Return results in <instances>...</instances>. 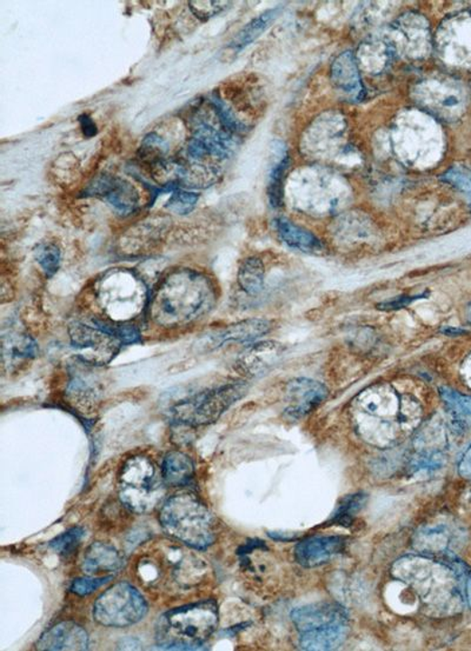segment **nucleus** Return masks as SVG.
<instances>
[{"instance_id":"f257e3e1","label":"nucleus","mask_w":471,"mask_h":651,"mask_svg":"<svg viewBox=\"0 0 471 651\" xmlns=\"http://www.w3.org/2000/svg\"><path fill=\"white\" fill-rule=\"evenodd\" d=\"M217 302L214 283L191 269L175 270L163 278L149 296L147 313L159 327H187L209 315Z\"/></svg>"},{"instance_id":"f03ea898","label":"nucleus","mask_w":471,"mask_h":651,"mask_svg":"<svg viewBox=\"0 0 471 651\" xmlns=\"http://www.w3.org/2000/svg\"><path fill=\"white\" fill-rule=\"evenodd\" d=\"M355 409L360 418L357 421L359 425L370 421V426L363 433L372 430L368 439L379 445H395L400 434L410 433L421 418L418 401L411 396L400 395L389 384H379L363 391L356 399Z\"/></svg>"},{"instance_id":"7ed1b4c3","label":"nucleus","mask_w":471,"mask_h":651,"mask_svg":"<svg viewBox=\"0 0 471 651\" xmlns=\"http://www.w3.org/2000/svg\"><path fill=\"white\" fill-rule=\"evenodd\" d=\"M465 564L446 554V560L423 556H408L394 567L396 578L410 584L428 608L447 609V599H457V583L468 575Z\"/></svg>"},{"instance_id":"20e7f679","label":"nucleus","mask_w":471,"mask_h":651,"mask_svg":"<svg viewBox=\"0 0 471 651\" xmlns=\"http://www.w3.org/2000/svg\"><path fill=\"white\" fill-rule=\"evenodd\" d=\"M218 618V606L212 599L168 611L157 625L159 649L204 650L202 643L217 629Z\"/></svg>"},{"instance_id":"39448f33","label":"nucleus","mask_w":471,"mask_h":651,"mask_svg":"<svg viewBox=\"0 0 471 651\" xmlns=\"http://www.w3.org/2000/svg\"><path fill=\"white\" fill-rule=\"evenodd\" d=\"M159 521L168 535L188 547L204 550L215 542L214 517L194 493L168 498L160 509Z\"/></svg>"},{"instance_id":"423d86ee","label":"nucleus","mask_w":471,"mask_h":651,"mask_svg":"<svg viewBox=\"0 0 471 651\" xmlns=\"http://www.w3.org/2000/svg\"><path fill=\"white\" fill-rule=\"evenodd\" d=\"M101 309L112 321L128 323L130 319L147 310L149 296L143 282L132 273H106L97 285Z\"/></svg>"},{"instance_id":"0eeeda50","label":"nucleus","mask_w":471,"mask_h":651,"mask_svg":"<svg viewBox=\"0 0 471 651\" xmlns=\"http://www.w3.org/2000/svg\"><path fill=\"white\" fill-rule=\"evenodd\" d=\"M247 389L249 388L245 382H235L198 392L176 404L172 409V417L177 425L184 426L212 425L233 404L245 397Z\"/></svg>"},{"instance_id":"6e6552de","label":"nucleus","mask_w":471,"mask_h":651,"mask_svg":"<svg viewBox=\"0 0 471 651\" xmlns=\"http://www.w3.org/2000/svg\"><path fill=\"white\" fill-rule=\"evenodd\" d=\"M163 490L156 468L149 458H129L120 474V497L133 512H147L156 507Z\"/></svg>"},{"instance_id":"1a4fd4ad","label":"nucleus","mask_w":471,"mask_h":651,"mask_svg":"<svg viewBox=\"0 0 471 651\" xmlns=\"http://www.w3.org/2000/svg\"><path fill=\"white\" fill-rule=\"evenodd\" d=\"M148 613V604L140 592L129 583H118L98 598L93 618L104 627H124L136 625Z\"/></svg>"},{"instance_id":"9d476101","label":"nucleus","mask_w":471,"mask_h":651,"mask_svg":"<svg viewBox=\"0 0 471 651\" xmlns=\"http://www.w3.org/2000/svg\"><path fill=\"white\" fill-rule=\"evenodd\" d=\"M69 335L71 345L80 352V359L94 367L111 362L123 347L120 340L109 332L80 321L70 325Z\"/></svg>"},{"instance_id":"9b49d317","label":"nucleus","mask_w":471,"mask_h":651,"mask_svg":"<svg viewBox=\"0 0 471 651\" xmlns=\"http://www.w3.org/2000/svg\"><path fill=\"white\" fill-rule=\"evenodd\" d=\"M84 196L103 199L120 217L135 214L140 202L139 191L131 183L108 175L94 178L84 190Z\"/></svg>"},{"instance_id":"f8f14e48","label":"nucleus","mask_w":471,"mask_h":651,"mask_svg":"<svg viewBox=\"0 0 471 651\" xmlns=\"http://www.w3.org/2000/svg\"><path fill=\"white\" fill-rule=\"evenodd\" d=\"M236 147L235 135L226 129H216L207 121H197L194 135L187 147V158L191 162H203L207 157L219 160L229 158Z\"/></svg>"},{"instance_id":"ddd939ff","label":"nucleus","mask_w":471,"mask_h":651,"mask_svg":"<svg viewBox=\"0 0 471 651\" xmlns=\"http://www.w3.org/2000/svg\"><path fill=\"white\" fill-rule=\"evenodd\" d=\"M328 397V389L320 382L309 378H296L286 386L285 399L288 407L285 417L298 421L312 413Z\"/></svg>"},{"instance_id":"4468645a","label":"nucleus","mask_w":471,"mask_h":651,"mask_svg":"<svg viewBox=\"0 0 471 651\" xmlns=\"http://www.w3.org/2000/svg\"><path fill=\"white\" fill-rule=\"evenodd\" d=\"M292 618L300 633H306L322 627L348 625V613L337 603L320 602L298 608L292 613Z\"/></svg>"},{"instance_id":"2eb2a0df","label":"nucleus","mask_w":471,"mask_h":651,"mask_svg":"<svg viewBox=\"0 0 471 651\" xmlns=\"http://www.w3.org/2000/svg\"><path fill=\"white\" fill-rule=\"evenodd\" d=\"M284 352V345L274 340L253 344L238 357L236 367L247 378H259L276 366Z\"/></svg>"},{"instance_id":"dca6fc26","label":"nucleus","mask_w":471,"mask_h":651,"mask_svg":"<svg viewBox=\"0 0 471 651\" xmlns=\"http://www.w3.org/2000/svg\"><path fill=\"white\" fill-rule=\"evenodd\" d=\"M347 543L344 536L310 537L296 545L294 559L304 568L320 567L341 554Z\"/></svg>"},{"instance_id":"f3484780","label":"nucleus","mask_w":471,"mask_h":651,"mask_svg":"<svg viewBox=\"0 0 471 651\" xmlns=\"http://www.w3.org/2000/svg\"><path fill=\"white\" fill-rule=\"evenodd\" d=\"M88 633L73 622H62L51 627L37 642L38 650H88Z\"/></svg>"},{"instance_id":"a211bd4d","label":"nucleus","mask_w":471,"mask_h":651,"mask_svg":"<svg viewBox=\"0 0 471 651\" xmlns=\"http://www.w3.org/2000/svg\"><path fill=\"white\" fill-rule=\"evenodd\" d=\"M273 323L268 320L250 319L231 324L210 337V348L223 347L226 343H249L268 335Z\"/></svg>"},{"instance_id":"6ab92c4d","label":"nucleus","mask_w":471,"mask_h":651,"mask_svg":"<svg viewBox=\"0 0 471 651\" xmlns=\"http://www.w3.org/2000/svg\"><path fill=\"white\" fill-rule=\"evenodd\" d=\"M278 237L284 244L302 253L318 254L324 251L323 243L304 227L293 225L289 219L277 217L274 221Z\"/></svg>"},{"instance_id":"aec40b11","label":"nucleus","mask_w":471,"mask_h":651,"mask_svg":"<svg viewBox=\"0 0 471 651\" xmlns=\"http://www.w3.org/2000/svg\"><path fill=\"white\" fill-rule=\"evenodd\" d=\"M332 80L341 91L353 98H360L363 91L362 81L355 57L351 53H341L332 62Z\"/></svg>"},{"instance_id":"412c9836","label":"nucleus","mask_w":471,"mask_h":651,"mask_svg":"<svg viewBox=\"0 0 471 651\" xmlns=\"http://www.w3.org/2000/svg\"><path fill=\"white\" fill-rule=\"evenodd\" d=\"M38 347L27 333L12 330L3 335V363L10 369L23 366L37 356Z\"/></svg>"},{"instance_id":"4be33fe9","label":"nucleus","mask_w":471,"mask_h":651,"mask_svg":"<svg viewBox=\"0 0 471 651\" xmlns=\"http://www.w3.org/2000/svg\"><path fill=\"white\" fill-rule=\"evenodd\" d=\"M123 557L112 545L97 542L90 545L82 560V570L85 574L94 575L100 572H116L123 567Z\"/></svg>"},{"instance_id":"5701e85b","label":"nucleus","mask_w":471,"mask_h":651,"mask_svg":"<svg viewBox=\"0 0 471 651\" xmlns=\"http://www.w3.org/2000/svg\"><path fill=\"white\" fill-rule=\"evenodd\" d=\"M271 150L273 163L269 174L268 197L271 206L277 209L283 206V182L289 166V155L285 145L280 140H274Z\"/></svg>"},{"instance_id":"b1692460","label":"nucleus","mask_w":471,"mask_h":651,"mask_svg":"<svg viewBox=\"0 0 471 651\" xmlns=\"http://www.w3.org/2000/svg\"><path fill=\"white\" fill-rule=\"evenodd\" d=\"M348 635V625L322 627L301 634L300 646L304 650H333L339 648Z\"/></svg>"},{"instance_id":"393cba45","label":"nucleus","mask_w":471,"mask_h":651,"mask_svg":"<svg viewBox=\"0 0 471 651\" xmlns=\"http://www.w3.org/2000/svg\"><path fill=\"white\" fill-rule=\"evenodd\" d=\"M195 476V465L191 458L179 451H172L164 457L162 480L168 486H186Z\"/></svg>"},{"instance_id":"a878e982","label":"nucleus","mask_w":471,"mask_h":651,"mask_svg":"<svg viewBox=\"0 0 471 651\" xmlns=\"http://www.w3.org/2000/svg\"><path fill=\"white\" fill-rule=\"evenodd\" d=\"M280 13L281 7H276V9L265 11L264 14L254 18L253 21L247 23V24L239 31L237 36L231 41L229 49L233 50L234 53H241L246 46L253 44V43L256 41L258 37H261L262 34L273 24V22L278 17Z\"/></svg>"},{"instance_id":"bb28decb","label":"nucleus","mask_w":471,"mask_h":651,"mask_svg":"<svg viewBox=\"0 0 471 651\" xmlns=\"http://www.w3.org/2000/svg\"><path fill=\"white\" fill-rule=\"evenodd\" d=\"M265 269L258 257L243 261L237 273L238 285L250 296H257L264 289Z\"/></svg>"},{"instance_id":"cd10ccee","label":"nucleus","mask_w":471,"mask_h":651,"mask_svg":"<svg viewBox=\"0 0 471 651\" xmlns=\"http://www.w3.org/2000/svg\"><path fill=\"white\" fill-rule=\"evenodd\" d=\"M209 101L212 109L215 110L216 115H217L219 123H221L223 129H226V131L233 133V135H241V133H245L247 131L246 125L243 123L237 116H236L233 109H231L229 105H227L226 101L219 97L217 92L212 93L209 98Z\"/></svg>"},{"instance_id":"c85d7f7f","label":"nucleus","mask_w":471,"mask_h":651,"mask_svg":"<svg viewBox=\"0 0 471 651\" xmlns=\"http://www.w3.org/2000/svg\"><path fill=\"white\" fill-rule=\"evenodd\" d=\"M68 392L73 401L89 407L90 403L97 398V384H94V380H90L89 376L85 378L82 370H77L76 375L70 380Z\"/></svg>"},{"instance_id":"c756f323","label":"nucleus","mask_w":471,"mask_h":651,"mask_svg":"<svg viewBox=\"0 0 471 651\" xmlns=\"http://www.w3.org/2000/svg\"><path fill=\"white\" fill-rule=\"evenodd\" d=\"M35 262L46 277H53L61 268L62 253L53 243H42L34 250Z\"/></svg>"},{"instance_id":"7c9ffc66","label":"nucleus","mask_w":471,"mask_h":651,"mask_svg":"<svg viewBox=\"0 0 471 651\" xmlns=\"http://www.w3.org/2000/svg\"><path fill=\"white\" fill-rule=\"evenodd\" d=\"M93 323L96 327L101 328V330L116 337L123 345L136 344L141 340L140 332L135 325L106 320H93Z\"/></svg>"},{"instance_id":"2f4dec72","label":"nucleus","mask_w":471,"mask_h":651,"mask_svg":"<svg viewBox=\"0 0 471 651\" xmlns=\"http://www.w3.org/2000/svg\"><path fill=\"white\" fill-rule=\"evenodd\" d=\"M367 502V495L363 493H355L343 498L341 504L337 507L336 512L332 513L330 522L340 525H349L352 523L353 517L363 508Z\"/></svg>"},{"instance_id":"473e14b6","label":"nucleus","mask_w":471,"mask_h":651,"mask_svg":"<svg viewBox=\"0 0 471 651\" xmlns=\"http://www.w3.org/2000/svg\"><path fill=\"white\" fill-rule=\"evenodd\" d=\"M140 158L145 162L159 167L164 164V157L168 152V144L162 139V137L150 133L145 137L143 143L140 145Z\"/></svg>"},{"instance_id":"72a5a7b5","label":"nucleus","mask_w":471,"mask_h":651,"mask_svg":"<svg viewBox=\"0 0 471 651\" xmlns=\"http://www.w3.org/2000/svg\"><path fill=\"white\" fill-rule=\"evenodd\" d=\"M198 199L199 195L196 192L177 189L171 192L170 199L165 204V209L172 214L186 215L194 211Z\"/></svg>"},{"instance_id":"f704fd0d","label":"nucleus","mask_w":471,"mask_h":651,"mask_svg":"<svg viewBox=\"0 0 471 651\" xmlns=\"http://www.w3.org/2000/svg\"><path fill=\"white\" fill-rule=\"evenodd\" d=\"M439 395L446 403L447 409L453 413L455 417H466L471 416V397L459 394V392L443 387L439 389Z\"/></svg>"},{"instance_id":"c9c22d12","label":"nucleus","mask_w":471,"mask_h":651,"mask_svg":"<svg viewBox=\"0 0 471 651\" xmlns=\"http://www.w3.org/2000/svg\"><path fill=\"white\" fill-rule=\"evenodd\" d=\"M84 535V529L81 527L71 528L68 531L62 532V535L51 541L50 547L59 555L69 556L81 543Z\"/></svg>"},{"instance_id":"e433bc0d","label":"nucleus","mask_w":471,"mask_h":651,"mask_svg":"<svg viewBox=\"0 0 471 651\" xmlns=\"http://www.w3.org/2000/svg\"><path fill=\"white\" fill-rule=\"evenodd\" d=\"M442 179L453 186L455 189L462 192L469 199L471 206V170L469 168L461 166L450 168L442 176Z\"/></svg>"},{"instance_id":"4c0bfd02","label":"nucleus","mask_w":471,"mask_h":651,"mask_svg":"<svg viewBox=\"0 0 471 651\" xmlns=\"http://www.w3.org/2000/svg\"><path fill=\"white\" fill-rule=\"evenodd\" d=\"M230 4L229 2H190L188 7L196 17L202 22H207L222 14Z\"/></svg>"},{"instance_id":"58836bf2","label":"nucleus","mask_w":471,"mask_h":651,"mask_svg":"<svg viewBox=\"0 0 471 651\" xmlns=\"http://www.w3.org/2000/svg\"><path fill=\"white\" fill-rule=\"evenodd\" d=\"M110 579H112V576L100 579H77L71 584L70 589L73 594L88 596L92 594L93 591L100 589V588L104 586L105 583H108Z\"/></svg>"},{"instance_id":"ea45409f","label":"nucleus","mask_w":471,"mask_h":651,"mask_svg":"<svg viewBox=\"0 0 471 651\" xmlns=\"http://www.w3.org/2000/svg\"><path fill=\"white\" fill-rule=\"evenodd\" d=\"M424 296H426V295L398 297V298H395V300H392L390 302H386V303L380 304L379 309H380V310H398L400 308L407 307V305H409L411 303V302L419 300V298H422Z\"/></svg>"},{"instance_id":"a19ab883","label":"nucleus","mask_w":471,"mask_h":651,"mask_svg":"<svg viewBox=\"0 0 471 651\" xmlns=\"http://www.w3.org/2000/svg\"><path fill=\"white\" fill-rule=\"evenodd\" d=\"M78 121H80L82 131L84 133L85 137L92 139V137L97 135V125L94 123L91 117L86 115V113H82V115L78 117Z\"/></svg>"},{"instance_id":"79ce46f5","label":"nucleus","mask_w":471,"mask_h":651,"mask_svg":"<svg viewBox=\"0 0 471 651\" xmlns=\"http://www.w3.org/2000/svg\"><path fill=\"white\" fill-rule=\"evenodd\" d=\"M466 599H468L469 606L471 608V572H468V575H466Z\"/></svg>"},{"instance_id":"37998d69","label":"nucleus","mask_w":471,"mask_h":651,"mask_svg":"<svg viewBox=\"0 0 471 651\" xmlns=\"http://www.w3.org/2000/svg\"><path fill=\"white\" fill-rule=\"evenodd\" d=\"M468 319L471 321V304L468 307Z\"/></svg>"}]
</instances>
